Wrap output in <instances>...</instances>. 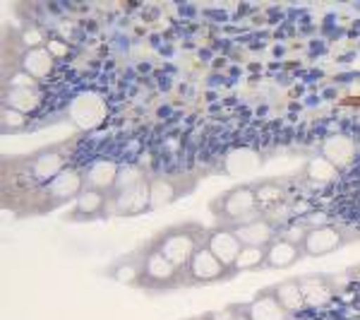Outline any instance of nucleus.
<instances>
[{
	"label": "nucleus",
	"mask_w": 360,
	"mask_h": 320,
	"mask_svg": "<svg viewBox=\"0 0 360 320\" xmlns=\"http://www.w3.org/2000/svg\"><path fill=\"white\" fill-rule=\"evenodd\" d=\"M193 270H195V277H200V279H214V277L221 275V265H219L217 255H212L207 251L195 255Z\"/></svg>",
	"instance_id": "f03ea898"
},
{
	"label": "nucleus",
	"mask_w": 360,
	"mask_h": 320,
	"mask_svg": "<svg viewBox=\"0 0 360 320\" xmlns=\"http://www.w3.org/2000/svg\"><path fill=\"white\" fill-rule=\"evenodd\" d=\"M334 246H339V234L334 229H317L307 236V248L312 253H329Z\"/></svg>",
	"instance_id": "f257e3e1"
},
{
	"label": "nucleus",
	"mask_w": 360,
	"mask_h": 320,
	"mask_svg": "<svg viewBox=\"0 0 360 320\" xmlns=\"http://www.w3.org/2000/svg\"><path fill=\"white\" fill-rule=\"evenodd\" d=\"M212 251L214 255H219L224 263H231L238 253V238L231 234H217L212 238Z\"/></svg>",
	"instance_id": "7ed1b4c3"
}]
</instances>
